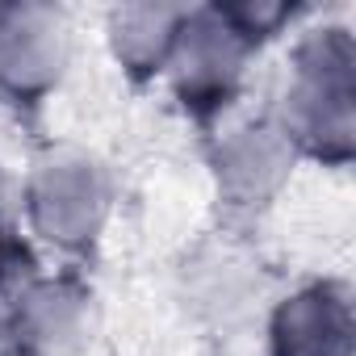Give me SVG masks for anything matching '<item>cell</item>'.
I'll use <instances>...</instances> for the list:
<instances>
[{
  "mask_svg": "<svg viewBox=\"0 0 356 356\" xmlns=\"http://www.w3.org/2000/svg\"><path fill=\"white\" fill-rule=\"evenodd\" d=\"M59 22L42 9H13L0 17V76L13 84H38L59 72L63 38Z\"/></svg>",
  "mask_w": 356,
  "mask_h": 356,
  "instance_id": "obj_1",
  "label": "cell"
},
{
  "mask_svg": "<svg viewBox=\"0 0 356 356\" xmlns=\"http://www.w3.org/2000/svg\"><path fill=\"white\" fill-rule=\"evenodd\" d=\"M34 210L42 218V227L51 231V239L76 243L88 239V231L97 227L101 214V189L97 176L88 172V163H59L42 176V185L34 193Z\"/></svg>",
  "mask_w": 356,
  "mask_h": 356,
  "instance_id": "obj_2",
  "label": "cell"
}]
</instances>
